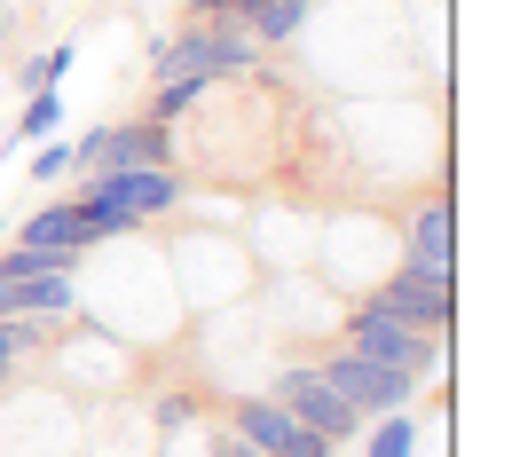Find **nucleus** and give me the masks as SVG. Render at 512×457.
Returning a JSON list of instances; mask_svg holds the SVG:
<instances>
[{
  "label": "nucleus",
  "mask_w": 512,
  "mask_h": 457,
  "mask_svg": "<svg viewBox=\"0 0 512 457\" xmlns=\"http://www.w3.org/2000/svg\"><path fill=\"white\" fill-rule=\"evenodd\" d=\"M253 32L229 16V24H190V32H174V40H158L150 48V79L166 87V79H237V71H253Z\"/></svg>",
  "instance_id": "obj_1"
},
{
  "label": "nucleus",
  "mask_w": 512,
  "mask_h": 457,
  "mask_svg": "<svg viewBox=\"0 0 512 457\" xmlns=\"http://www.w3.org/2000/svg\"><path fill=\"white\" fill-rule=\"evenodd\" d=\"M347 355H371V363L410 371V379L442 371V339H434V331L394 324V316H386V308H371V300H355V308H347Z\"/></svg>",
  "instance_id": "obj_2"
},
{
  "label": "nucleus",
  "mask_w": 512,
  "mask_h": 457,
  "mask_svg": "<svg viewBox=\"0 0 512 457\" xmlns=\"http://www.w3.org/2000/svg\"><path fill=\"white\" fill-rule=\"evenodd\" d=\"M371 308H386L394 324L442 339V331L457 324V276H449V268H426V261H402L379 292H371Z\"/></svg>",
  "instance_id": "obj_3"
},
{
  "label": "nucleus",
  "mask_w": 512,
  "mask_h": 457,
  "mask_svg": "<svg viewBox=\"0 0 512 457\" xmlns=\"http://www.w3.org/2000/svg\"><path fill=\"white\" fill-rule=\"evenodd\" d=\"M316 371H323V387L339 394L363 426H371V418H394V410H410V402H418V379H410V371H386V363L347 355V347H339L331 363H316Z\"/></svg>",
  "instance_id": "obj_4"
},
{
  "label": "nucleus",
  "mask_w": 512,
  "mask_h": 457,
  "mask_svg": "<svg viewBox=\"0 0 512 457\" xmlns=\"http://www.w3.org/2000/svg\"><path fill=\"white\" fill-rule=\"evenodd\" d=\"M71 197H87L103 213H127L142 229V221H158V213L182 205V174L174 166H103V174H87V190H71Z\"/></svg>",
  "instance_id": "obj_5"
},
{
  "label": "nucleus",
  "mask_w": 512,
  "mask_h": 457,
  "mask_svg": "<svg viewBox=\"0 0 512 457\" xmlns=\"http://www.w3.org/2000/svg\"><path fill=\"white\" fill-rule=\"evenodd\" d=\"M268 402H276L284 418L316 426L323 442H355V434H363V418H355V410H347L339 394L323 387V371H316V363H284V371H276V387H268Z\"/></svg>",
  "instance_id": "obj_6"
},
{
  "label": "nucleus",
  "mask_w": 512,
  "mask_h": 457,
  "mask_svg": "<svg viewBox=\"0 0 512 457\" xmlns=\"http://www.w3.org/2000/svg\"><path fill=\"white\" fill-rule=\"evenodd\" d=\"M71 166L79 174H103V166H174V127H158V119L95 127V134L71 142Z\"/></svg>",
  "instance_id": "obj_7"
},
{
  "label": "nucleus",
  "mask_w": 512,
  "mask_h": 457,
  "mask_svg": "<svg viewBox=\"0 0 512 457\" xmlns=\"http://www.w3.org/2000/svg\"><path fill=\"white\" fill-rule=\"evenodd\" d=\"M229 426H237V442H253L260 457H331L339 450V442H323L316 426L284 418L268 394H237V402H229Z\"/></svg>",
  "instance_id": "obj_8"
},
{
  "label": "nucleus",
  "mask_w": 512,
  "mask_h": 457,
  "mask_svg": "<svg viewBox=\"0 0 512 457\" xmlns=\"http://www.w3.org/2000/svg\"><path fill=\"white\" fill-rule=\"evenodd\" d=\"M402 261H426V268H457V197L434 190L410 205V221H402Z\"/></svg>",
  "instance_id": "obj_9"
},
{
  "label": "nucleus",
  "mask_w": 512,
  "mask_h": 457,
  "mask_svg": "<svg viewBox=\"0 0 512 457\" xmlns=\"http://www.w3.org/2000/svg\"><path fill=\"white\" fill-rule=\"evenodd\" d=\"M308 16H316V0H253L245 8V32H253V48H276V40L308 32Z\"/></svg>",
  "instance_id": "obj_10"
},
{
  "label": "nucleus",
  "mask_w": 512,
  "mask_h": 457,
  "mask_svg": "<svg viewBox=\"0 0 512 457\" xmlns=\"http://www.w3.org/2000/svg\"><path fill=\"white\" fill-rule=\"evenodd\" d=\"M363 457H418V418L394 410V418H371V434H355Z\"/></svg>",
  "instance_id": "obj_11"
},
{
  "label": "nucleus",
  "mask_w": 512,
  "mask_h": 457,
  "mask_svg": "<svg viewBox=\"0 0 512 457\" xmlns=\"http://www.w3.org/2000/svg\"><path fill=\"white\" fill-rule=\"evenodd\" d=\"M56 127H64V87H40V95L24 103V119H16V142L32 150V142H48Z\"/></svg>",
  "instance_id": "obj_12"
},
{
  "label": "nucleus",
  "mask_w": 512,
  "mask_h": 457,
  "mask_svg": "<svg viewBox=\"0 0 512 457\" xmlns=\"http://www.w3.org/2000/svg\"><path fill=\"white\" fill-rule=\"evenodd\" d=\"M205 95H213V79H166V87H158V103H150V119H158V127H174V119H190Z\"/></svg>",
  "instance_id": "obj_13"
},
{
  "label": "nucleus",
  "mask_w": 512,
  "mask_h": 457,
  "mask_svg": "<svg viewBox=\"0 0 512 457\" xmlns=\"http://www.w3.org/2000/svg\"><path fill=\"white\" fill-rule=\"evenodd\" d=\"M64 71H71V40H64V48H48V56H32V64H16V87L40 95V87H64Z\"/></svg>",
  "instance_id": "obj_14"
},
{
  "label": "nucleus",
  "mask_w": 512,
  "mask_h": 457,
  "mask_svg": "<svg viewBox=\"0 0 512 457\" xmlns=\"http://www.w3.org/2000/svg\"><path fill=\"white\" fill-rule=\"evenodd\" d=\"M64 174H71V142H64V134L32 142V190H40V182H64Z\"/></svg>",
  "instance_id": "obj_15"
},
{
  "label": "nucleus",
  "mask_w": 512,
  "mask_h": 457,
  "mask_svg": "<svg viewBox=\"0 0 512 457\" xmlns=\"http://www.w3.org/2000/svg\"><path fill=\"white\" fill-rule=\"evenodd\" d=\"M190 418H197V402H190V394H158V426H166V434H182Z\"/></svg>",
  "instance_id": "obj_16"
},
{
  "label": "nucleus",
  "mask_w": 512,
  "mask_h": 457,
  "mask_svg": "<svg viewBox=\"0 0 512 457\" xmlns=\"http://www.w3.org/2000/svg\"><path fill=\"white\" fill-rule=\"evenodd\" d=\"M16 363H24V355H16V347H8V324H0V379H8V371H16Z\"/></svg>",
  "instance_id": "obj_17"
},
{
  "label": "nucleus",
  "mask_w": 512,
  "mask_h": 457,
  "mask_svg": "<svg viewBox=\"0 0 512 457\" xmlns=\"http://www.w3.org/2000/svg\"><path fill=\"white\" fill-rule=\"evenodd\" d=\"M213 457H260V450H253V442H221Z\"/></svg>",
  "instance_id": "obj_18"
},
{
  "label": "nucleus",
  "mask_w": 512,
  "mask_h": 457,
  "mask_svg": "<svg viewBox=\"0 0 512 457\" xmlns=\"http://www.w3.org/2000/svg\"><path fill=\"white\" fill-rule=\"evenodd\" d=\"M0 237H8V221H0Z\"/></svg>",
  "instance_id": "obj_19"
}]
</instances>
